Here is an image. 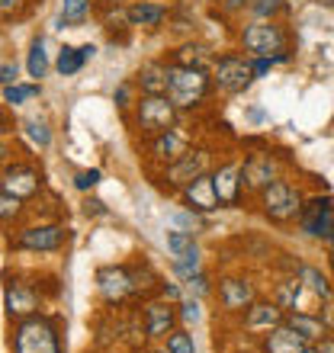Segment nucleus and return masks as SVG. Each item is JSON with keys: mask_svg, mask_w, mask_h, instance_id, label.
<instances>
[{"mask_svg": "<svg viewBox=\"0 0 334 353\" xmlns=\"http://www.w3.org/2000/svg\"><path fill=\"white\" fill-rule=\"evenodd\" d=\"M209 176H213L215 196H219L222 209H238V205L248 203V199H244V190H242V158H238V154L219 158L215 168L209 170Z\"/></svg>", "mask_w": 334, "mask_h": 353, "instance_id": "obj_18", "label": "nucleus"}, {"mask_svg": "<svg viewBox=\"0 0 334 353\" xmlns=\"http://www.w3.org/2000/svg\"><path fill=\"white\" fill-rule=\"evenodd\" d=\"M250 203L257 205V212L264 222L277 225V228H286V225H296L302 205H306V190L289 180V176H279L270 186H264Z\"/></svg>", "mask_w": 334, "mask_h": 353, "instance_id": "obj_6", "label": "nucleus"}, {"mask_svg": "<svg viewBox=\"0 0 334 353\" xmlns=\"http://www.w3.org/2000/svg\"><path fill=\"white\" fill-rule=\"evenodd\" d=\"M135 100H139V87H135V81H119L116 84V90H112V103H116V112H119L122 119L132 112V106H135Z\"/></svg>", "mask_w": 334, "mask_h": 353, "instance_id": "obj_39", "label": "nucleus"}, {"mask_svg": "<svg viewBox=\"0 0 334 353\" xmlns=\"http://www.w3.org/2000/svg\"><path fill=\"white\" fill-rule=\"evenodd\" d=\"M248 3L250 0H215L213 7H209V13L219 17V19H225V23H235V19H244Z\"/></svg>", "mask_w": 334, "mask_h": 353, "instance_id": "obj_40", "label": "nucleus"}, {"mask_svg": "<svg viewBox=\"0 0 334 353\" xmlns=\"http://www.w3.org/2000/svg\"><path fill=\"white\" fill-rule=\"evenodd\" d=\"M97 3V13L100 10H116V7H126V3H132V0H93Z\"/></svg>", "mask_w": 334, "mask_h": 353, "instance_id": "obj_51", "label": "nucleus"}, {"mask_svg": "<svg viewBox=\"0 0 334 353\" xmlns=\"http://www.w3.org/2000/svg\"><path fill=\"white\" fill-rule=\"evenodd\" d=\"M306 347H308V341L302 334H296L286 321L277 325L273 331H267L264 337H257L260 353H299V350H306Z\"/></svg>", "mask_w": 334, "mask_h": 353, "instance_id": "obj_26", "label": "nucleus"}, {"mask_svg": "<svg viewBox=\"0 0 334 353\" xmlns=\"http://www.w3.org/2000/svg\"><path fill=\"white\" fill-rule=\"evenodd\" d=\"M164 97L177 106L180 116L190 112H203L213 97V77L203 68H184V65H170L167 61V84H164Z\"/></svg>", "mask_w": 334, "mask_h": 353, "instance_id": "obj_4", "label": "nucleus"}, {"mask_svg": "<svg viewBox=\"0 0 334 353\" xmlns=\"http://www.w3.org/2000/svg\"><path fill=\"white\" fill-rule=\"evenodd\" d=\"M81 212L87 215V219H103V215H110V209H106V203H103V199H97V196H84Z\"/></svg>", "mask_w": 334, "mask_h": 353, "instance_id": "obj_48", "label": "nucleus"}, {"mask_svg": "<svg viewBox=\"0 0 334 353\" xmlns=\"http://www.w3.org/2000/svg\"><path fill=\"white\" fill-rule=\"evenodd\" d=\"M36 7H42V0H0V26L23 23L36 13Z\"/></svg>", "mask_w": 334, "mask_h": 353, "instance_id": "obj_36", "label": "nucleus"}, {"mask_svg": "<svg viewBox=\"0 0 334 353\" xmlns=\"http://www.w3.org/2000/svg\"><path fill=\"white\" fill-rule=\"evenodd\" d=\"M158 296L161 299H167V302H180V299H184V283H180V279H161V286H158Z\"/></svg>", "mask_w": 334, "mask_h": 353, "instance_id": "obj_46", "label": "nucleus"}, {"mask_svg": "<svg viewBox=\"0 0 334 353\" xmlns=\"http://www.w3.org/2000/svg\"><path fill=\"white\" fill-rule=\"evenodd\" d=\"M279 176H283V158L273 154L270 148H254L242 154V190L248 203Z\"/></svg>", "mask_w": 334, "mask_h": 353, "instance_id": "obj_14", "label": "nucleus"}, {"mask_svg": "<svg viewBox=\"0 0 334 353\" xmlns=\"http://www.w3.org/2000/svg\"><path fill=\"white\" fill-rule=\"evenodd\" d=\"M26 215H29V203L17 199V196L7 193V190H0V232L17 228L19 222H26Z\"/></svg>", "mask_w": 334, "mask_h": 353, "instance_id": "obj_34", "label": "nucleus"}, {"mask_svg": "<svg viewBox=\"0 0 334 353\" xmlns=\"http://www.w3.org/2000/svg\"><path fill=\"white\" fill-rule=\"evenodd\" d=\"M283 321H286V312H283L273 299H264V296H260L257 302H250L242 315H238V327H242L248 337H264L267 331L283 325Z\"/></svg>", "mask_w": 334, "mask_h": 353, "instance_id": "obj_19", "label": "nucleus"}, {"mask_svg": "<svg viewBox=\"0 0 334 353\" xmlns=\"http://www.w3.org/2000/svg\"><path fill=\"white\" fill-rule=\"evenodd\" d=\"M129 273H132V283H135V296H139V305L145 299L158 296V286H161V270L151 263L148 254H132L129 261Z\"/></svg>", "mask_w": 334, "mask_h": 353, "instance_id": "obj_24", "label": "nucleus"}, {"mask_svg": "<svg viewBox=\"0 0 334 353\" xmlns=\"http://www.w3.org/2000/svg\"><path fill=\"white\" fill-rule=\"evenodd\" d=\"M315 350H318V353H334V337L328 334L325 341H318V344H315Z\"/></svg>", "mask_w": 334, "mask_h": 353, "instance_id": "obj_52", "label": "nucleus"}, {"mask_svg": "<svg viewBox=\"0 0 334 353\" xmlns=\"http://www.w3.org/2000/svg\"><path fill=\"white\" fill-rule=\"evenodd\" d=\"M164 347L170 353H196V341H193V331L190 327H174L170 334L164 337Z\"/></svg>", "mask_w": 334, "mask_h": 353, "instance_id": "obj_41", "label": "nucleus"}, {"mask_svg": "<svg viewBox=\"0 0 334 353\" xmlns=\"http://www.w3.org/2000/svg\"><path fill=\"white\" fill-rule=\"evenodd\" d=\"M164 248H167V257H170V273L174 279H190L193 273L206 270V257H203V248L196 241V234L190 232H180V228H170L164 234Z\"/></svg>", "mask_w": 334, "mask_h": 353, "instance_id": "obj_15", "label": "nucleus"}, {"mask_svg": "<svg viewBox=\"0 0 334 353\" xmlns=\"http://www.w3.org/2000/svg\"><path fill=\"white\" fill-rule=\"evenodd\" d=\"M277 68V61H273V55H260V58H250V71H254V81H264V77H270V71Z\"/></svg>", "mask_w": 334, "mask_h": 353, "instance_id": "obj_49", "label": "nucleus"}, {"mask_svg": "<svg viewBox=\"0 0 334 353\" xmlns=\"http://www.w3.org/2000/svg\"><path fill=\"white\" fill-rule=\"evenodd\" d=\"M13 129H17V119H13L10 110L0 103V135H7V132H13Z\"/></svg>", "mask_w": 334, "mask_h": 353, "instance_id": "obj_50", "label": "nucleus"}, {"mask_svg": "<svg viewBox=\"0 0 334 353\" xmlns=\"http://www.w3.org/2000/svg\"><path fill=\"white\" fill-rule=\"evenodd\" d=\"M296 276L302 279V286H306L315 299H331L334 296L331 279H328L318 267H312V263H299V267H296Z\"/></svg>", "mask_w": 334, "mask_h": 353, "instance_id": "obj_35", "label": "nucleus"}, {"mask_svg": "<svg viewBox=\"0 0 334 353\" xmlns=\"http://www.w3.org/2000/svg\"><path fill=\"white\" fill-rule=\"evenodd\" d=\"M213 77V97L215 100H235L254 84V71H250V58L238 48H222L215 52V61L209 68Z\"/></svg>", "mask_w": 334, "mask_h": 353, "instance_id": "obj_8", "label": "nucleus"}, {"mask_svg": "<svg viewBox=\"0 0 334 353\" xmlns=\"http://www.w3.org/2000/svg\"><path fill=\"white\" fill-rule=\"evenodd\" d=\"M164 58L170 65H184V68H203L209 71L215 61V48L199 36H190V39H180L174 46L164 52Z\"/></svg>", "mask_w": 334, "mask_h": 353, "instance_id": "obj_22", "label": "nucleus"}, {"mask_svg": "<svg viewBox=\"0 0 334 353\" xmlns=\"http://www.w3.org/2000/svg\"><path fill=\"white\" fill-rule=\"evenodd\" d=\"M248 119L250 122H260V119H264V110H260V106H250V110H248Z\"/></svg>", "mask_w": 334, "mask_h": 353, "instance_id": "obj_54", "label": "nucleus"}, {"mask_svg": "<svg viewBox=\"0 0 334 353\" xmlns=\"http://www.w3.org/2000/svg\"><path fill=\"white\" fill-rule=\"evenodd\" d=\"M100 183H103V170L100 168H84V170H77V174L71 176V186H75L81 196H90Z\"/></svg>", "mask_w": 334, "mask_h": 353, "instance_id": "obj_43", "label": "nucleus"}, {"mask_svg": "<svg viewBox=\"0 0 334 353\" xmlns=\"http://www.w3.org/2000/svg\"><path fill=\"white\" fill-rule=\"evenodd\" d=\"M68 244H71V228L65 219H39V215H26V222H19L7 238V248L13 254H32V257L61 254Z\"/></svg>", "mask_w": 334, "mask_h": 353, "instance_id": "obj_3", "label": "nucleus"}, {"mask_svg": "<svg viewBox=\"0 0 334 353\" xmlns=\"http://www.w3.org/2000/svg\"><path fill=\"white\" fill-rule=\"evenodd\" d=\"M17 135L23 141H29V148L36 151H48L52 141H55V129H52L48 116H42V112H29V116L17 119Z\"/></svg>", "mask_w": 334, "mask_h": 353, "instance_id": "obj_25", "label": "nucleus"}, {"mask_svg": "<svg viewBox=\"0 0 334 353\" xmlns=\"http://www.w3.org/2000/svg\"><path fill=\"white\" fill-rule=\"evenodd\" d=\"M100 17V26L103 32L116 42V46H126L132 36V29H129V19H126V7H116V10H100L97 13Z\"/></svg>", "mask_w": 334, "mask_h": 353, "instance_id": "obj_33", "label": "nucleus"}, {"mask_svg": "<svg viewBox=\"0 0 334 353\" xmlns=\"http://www.w3.org/2000/svg\"><path fill=\"white\" fill-rule=\"evenodd\" d=\"M10 353H65V321L55 312L19 318L10 325Z\"/></svg>", "mask_w": 334, "mask_h": 353, "instance_id": "obj_2", "label": "nucleus"}, {"mask_svg": "<svg viewBox=\"0 0 334 353\" xmlns=\"http://www.w3.org/2000/svg\"><path fill=\"white\" fill-rule=\"evenodd\" d=\"M213 289H215V276L209 270H199L193 273L190 279H184V296H193V299H213Z\"/></svg>", "mask_w": 334, "mask_h": 353, "instance_id": "obj_38", "label": "nucleus"}, {"mask_svg": "<svg viewBox=\"0 0 334 353\" xmlns=\"http://www.w3.org/2000/svg\"><path fill=\"white\" fill-rule=\"evenodd\" d=\"M0 190L13 193L23 203H36L46 193V170H42V164L32 154L19 151L17 158L0 170Z\"/></svg>", "mask_w": 334, "mask_h": 353, "instance_id": "obj_12", "label": "nucleus"}, {"mask_svg": "<svg viewBox=\"0 0 334 353\" xmlns=\"http://www.w3.org/2000/svg\"><path fill=\"white\" fill-rule=\"evenodd\" d=\"M289 13V0H250L244 19H279Z\"/></svg>", "mask_w": 334, "mask_h": 353, "instance_id": "obj_37", "label": "nucleus"}, {"mask_svg": "<svg viewBox=\"0 0 334 353\" xmlns=\"http://www.w3.org/2000/svg\"><path fill=\"white\" fill-rule=\"evenodd\" d=\"M26 77L29 81H46L48 77V71H52V58H48V52H46V36L39 32V36H32L29 39V48H26Z\"/></svg>", "mask_w": 334, "mask_h": 353, "instance_id": "obj_30", "label": "nucleus"}, {"mask_svg": "<svg viewBox=\"0 0 334 353\" xmlns=\"http://www.w3.org/2000/svg\"><path fill=\"white\" fill-rule=\"evenodd\" d=\"M180 119H184V116L177 112V106L167 100L164 93H139L132 112L126 116V125H129V132L139 141H148V139H155V135H161L164 129L177 125Z\"/></svg>", "mask_w": 334, "mask_h": 353, "instance_id": "obj_7", "label": "nucleus"}, {"mask_svg": "<svg viewBox=\"0 0 334 353\" xmlns=\"http://www.w3.org/2000/svg\"><path fill=\"white\" fill-rule=\"evenodd\" d=\"M286 325L293 327L296 334L306 337L308 344H318V341H325V337L331 334L318 312H289V315H286Z\"/></svg>", "mask_w": 334, "mask_h": 353, "instance_id": "obj_29", "label": "nucleus"}, {"mask_svg": "<svg viewBox=\"0 0 334 353\" xmlns=\"http://www.w3.org/2000/svg\"><path fill=\"white\" fill-rule=\"evenodd\" d=\"M170 10H174L170 0H132V3H126V19H129L132 32L158 36L170 23Z\"/></svg>", "mask_w": 334, "mask_h": 353, "instance_id": "obj_17", "label": "nucleus"}, {"mask_svg": "<svg viewBox=\"0 0 334 353\" xmlns=\"http://www.w3.org/2000/svg\"><path fill=\"white\" fill-rule=\"evenodd\" d=\"M213 299H215V312L222 318H238L250 302L260 299V289H257V279L250 273H222L215 276V289H213Z\"/></svg>", "mask_w": 334, "mask_h": 353, "instance_id": "obj_13", "label": "nucleus"}, {"mask_svg": "<svg viewBox=\"0 0 334 353\" xmlns=\"http://www.w3.org/2000/svg\"><path fill=\"white\" fill-rule=\"evenodd\" d=\"M177 315H180V325L190 327V325H199L203 321V302L193 296H184L177 302Z\"/></svg>", "mask_w": 334, "mask_h": 353, "instance_id": "obj_44", "label": "nucleus"}, {"mask_svg": "<svg viewBox=\"0 0 334 353\" xmlns=\"http://www.w3.org/2000/svg\"><path fill=\"white\" fill-rule=\"evenodd\" d=\"M52 279L29 273V270H3V315L7 321L39 315L46 312L48 299L58 296V286H48Z\"/></svg>", "mask_w": 334, "mask_h": 353, "instance_id": "obj_1", "label": "nucleus"}, {"mask_svg": "<svg viewBox=\"0 0 334 353\" xmlns=\"http://www.w3.org/2000/svg\"><path fill=\"white\" fill-rule=\"evenodd\" d=\"M93 292H97V302L103 305V312H122V308L139 305L135 283H132L126 261L103 263V267L93 270Z\"/></svg>", "mask_w": 334, "mask_h": 353, "instance_id": "obj_9", "label": "nucleus"}, {"mask_svg": "<svg viewBox=\"0 0 334 353\" xmlns=\"http://www.w3.org/2000/svg\"><path fill=\"white\" fill-rule=\"evenodd\" d=\"M139 353H170V350H167L164 344H145Z\"/></svg>", "mask_w": 334, "mask_h": 353, "instance_id": "obj_53", "label": "nucleus"}, {"mask_svg": "<svg viewBox=\"0 0 334 353\" xmlns=\"http://www.w3.org/2000/svg\"><path fill=\"white\" fill-rule=\"evenodd\" d=\"M299 353H318V350H315V344H308L306 350H299Z\"/></svg>", "mask_w": 334, "mask_h": 353, "instance_id": "obj_56", "label": "nucleus"}, {"mask_svg": "<svg viewBox=\"0 0 334 353\" xmlns=\"http://www.w3.org/2000/svg\"><path fill=\"white\" fill-rule=\"evenodd\" d=\"M139 93H164V84H167V58L158 55V58H148L141 61L139 71L132 74Z\"/></svg>", "mask_w": 334, "mask_h": 353, "instance_id": "obj_28", "label": "nucleus"}, {"mask_svg": "<svg viewBox=\"0 0 334 353\" xmlns=\"http://www.w3.org/2000/svg\"><path fill=\"white\" fill-rule=\"evenodd\" d=\"M331 212H334V196H306V205H302V212L296 219L299 234L318 241V234H322L325 222L331 219Z\"/></svg>", "mask_w": 334, "mask_h": 353, "instance_id": "obj_23", "label": "nucleus"}, {"mask_svg": "<svg viewBox=\"0 0 334 353\" xmlns=\"http://www.w3.org/2000/svg\"><path fill=\"white\" fill-rule=\"evenodd\" d=\"M174 199L184 205V209H190V212H196V215H206V219H213V215L222 212V203H219V196H215V186H213V176L209 174L196 176L193 183H186Z\"/></svg>", "mask_w": 334, "mask_h": 353, "instance_id": "obj_21", "label": "nucleus"}, {"mask_svg": "<svg viewBox=\"0 0 334 353\" xmlns=\"http://www.w3.org/2000/svg\"><path fill=\"white\" fill-rule=\"evenodd\" d=\"M206 225H209L206 215H196V212H190V209H184V205L174 212V228H180V232L199 234V232H206Z\"/></svg>", "mask_w": 334, "mask_h": 353, "instance_id": "obj_42", "label": "nucleus"}, {"mask_svg": "<svg viewBox=\"0 0 334 353\" xmlns=\"http://www.w3.org/2000/svg\"><path fill=\"white\" fill-rule=\"evenodd\" d=\"M52 68H55L58 77H77L87 68V55H84L81 46H71V42H65V46L58 48L55 61H52Z\"/></svg>", "mask_w": 334, "mask_h": 353, "instance_id": "obj_32", "label": "nucleus"}, {"mask_svg": "<svg viewBox=\"0 0 334 353\" xmlns=\"http://www.w3.org/2000/svg\"><path fill=\"white\" fill-rule=\"evenodd\" d=\"M139 318H141V327H145V341H148V344H164V337L170 334L174 327H180L177 305L161 296L145 299L139 305Z\"/></svg>", "mask_w": 334, "mask_h": 353, "instance_id": "obj_16", "label": "nucleus"}, {"mask_svg": "<svg viewBox=\"0 0 334 353\" xmlns=\"http://www.w3.org/2000/svg\"><path fill=\"white\" fill-rule=\"evenodd\" d=\"M93 17H97V3L93 0H58L55 29H81Z\"/></svg>", "mask_w": 334, "mask_h": 353, "instance_id": "obj_27", "label": "nucleus"}, {"mask_svg": "<svg viewBox=\"0 0 334 353\" xmlns=\"http://www.w3.org/2000/svg\"><path fill=\"white\" fill-rule=\"evenodd\" d=\"M36 100H42V84L39 81H17V84L0 90V103L7 110H23V106H29Z\"/></svg>", "mask_w": 334, "mask_h": 353, "instance_id": "obj_31", "label": "nucleus"}, {"mask_svg": "<svg viewBox=\"0 0 334 353\" xmlns=\"http://www.w3.org/2000/svg\"><path fill=\"white\" fill-rule=\"evenodd\" d=\"M193 145H196V132L186 129L184 119H180L177 125H170V129L161 132V135H155V139H148V141H141V161H145V170H148V174H155V170L167 168V164H174V161L184 158Z\"/></svg>", "mask_w": 334, "mask_h": 353, "instance_id": "obj_11", "label": "nucleus"}, {"mask_svg": "<svg viewBox=\"0 0 334 353\" xmlns=\"http://www.w3.org/2000/svg\"><path fill=\"white\" fill-rule=\"evenodd\" d=\"M235 48L248 58L277 55L289 48V29L279 19H242V26L235 29Z\"/></svg>", "mask_w": 334, "mask_h": 353, "instance_id": "obj_10", "label": "nucleus"}, {"mask_svg": "<svg viewBox=\"0 0 334 353\" xmlns=\"http://www.w3.org/2000/svg\"><path fill=\"white\" fill-rule=\"evenodd\" d=\"M19 81V65H17V58H3L0 61V90L10 84H17Z\"/></svg>", "mask_w": 334, "mask_h": 353, "instance_id": "obj_47", "label": "nucleus"}, {"mask_svg": "<svg viewBox=\"0 0 334 353\" xmlns=\"http://www.w3.org/2000/svg\"><path fill=\"white\" fill-rule=\"evenodd\" d=\"M190 3H193V7H213L215 0H190Z\"/></svg>", "mask_w": 334, "mask_h": 353, "instance_id": "obj_55", "label": "nucleus"}, {"mask_svg": "<svg viewBox=\"0 0 334 353\" xmlns=\"http://www.w3.org/2000/svg\"><path fill=\"white\" fill-rule=\"evenodd\" d=\"M19 151H23V148H19V141L13 139V132H7V135H0V170L7 168V164H10L13 158H17Z\"/></svg>", "mask_w": 334, "mask_h": 353, "instance_id": "obj_45", "label": "nucleus"}, {"mask_svg": "<svg viewBox=\"0 0 334 353\" xmlns=\"http://www.w3.org/2000/svg\"><path fill=\"white\" fill-rule=\"evenodd\" d=\"M215 161H219V148L209 145V141H196L180 161H174V164H167V168L155 170V174H148V176H151V183L158 186V193L174 199L186 183H193L196 176L209 174V170L215 168Z\"/></svg>", "mask_w": 334, "mask_h": 353, "instance_id": "obj_5", "label": "nucleus"}, {"mask_svg": "<svg viewBox=\"0 0 334 353\" xmlns=\"http://www.w3.org/2000/svg\"><path fill=\"white\" fill-rule=\"evenodd\" d=\"M270 299H273V302H277L286 315H289V312H318L315 305H322V299L312 296V292L302 286V279H299L296 273L279 276L277 283H273V289H270Z\"/></svg>", "mask_w": 334, "mask_h": 353, "instance_id": "obj_20", "label": "nucleus"}]
</instances>
